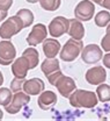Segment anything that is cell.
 <instances>
[{
  "instance_id": "30bf717a",
  "label": "cell",
  "mask_w": 110,
  "mask_h": 121,
  "mask_svg": "<svg viewBox=\"0 0 110 121\" xmlns=\"http://www.w3.org/2000/svg\"><path fill=\"white\" fill-rule=\"evenodd\" d=\"M53 86L57 87L58 92L63 95L64 98H68L70 94L77 89L75 82L71 77H67V76H64V75H60L58 77V79L56 80Z\"/></svg>"
},
{
  "instance_id": "6da1fadb",
  "label": "cell",
  "mask_w": 110,
  "mask_h": 121,
  "mask_svg": "<svg viewBox=\"0 0 110 121\" xmlns=\"http://www.w3.org/2000/svg\"><path fill=\"white\" fill-rule=\"evenodd\" d=\"M70 104L75 108H93L97 105L96 93L87 90H75L70 94Z\"/></svg>"
},
{
  "instance_id": "8fae6325",
  "label": "cell",
  "mask_w": 110,
  "mask_h": 121,
  "mask_svg": "<svg viewBox=\"0 0 110 121\" xmlns=\"http://www.w3.org/2000/svg\"><path fill=\"white\" fill-rule=\"evenodd\" d=\"M86 80L90 85H98L106 82L107 79V71L103 66H94L90 68L86 72Z\"/></svg>"
},
{
  "instance_id": "f1b7e54d",
  "label": "cell",
  "mask_w": 110,
  "mask_h": 121,
  "mask_svg": "<svg viewBox=\"0 0 110 121\" xmlns=\"http://www.w3.org/2000/svg\"><path fill=\"white\" fill-rule=\"evenodd\" d=\"M101 6L106 9H109L110 11V0H102L101 2Z\"/></svg>"
},
{
  "instance_id": "2e32d148",
  "label": "cell",
  "mask_w": 110,
  "mask_h": 121,
  "mask_svg": "<svg viewBox=\"0 0 110 121\" xmlns=\"http://www.w3.org/2000/svg\"><path fill=\"white\" fill-rule=\"evenodd\" d=\"M43 52L47 58L51 57H56L58 55V52L60 51L62 45L59 43V41H57L56 39H45L43 41Z\"/></svg>"
},
{
  "instance_id": "83f0119b",
  "label": "cell",
  "mask_w": 110,
  "mask_h": 121,
  "mask_svg": "<svg viewBox=\"0 0 110 121\" xmlns=\"http://www.w3.org/2000/svg\"><path fill=\"white\" fill-rule=\"evenodd\" d=\"M102 58H103V65H104L106 68L110 69V51L108 54H106Z\"/></svg>"
},
{
  "instance_id": "d6a6232c",
  "label": "cell",
  "mask_w": 110,
  "mask_h": 121,
  "mask_svg": "<svg viewBox=\"0 0 110 121\" xmlns=\"http://www.w3.org/2000/svg\"><path fill=\"white\" fill-rule=\"evenodd\" d=\"M90 1H94V4H97V5H101L102 0H90Z\"/></svg>"
},
{
  "instance_id": "ffe728a7",
  "label": "cell",
  "mask_w": 110,
  "mask_h": 121,
  "mask_svg": "<svg viewBox=\"0 0 110 121\" xmlns=\"http://www.w3.org/2000/svg\"><path fill=\"white\" fill-rule=\"evenodd\" d=\"M96 95H97V99L102 103L110 101V85H107L104 83L98 84L96 89Z\"/></svg>"
},
{
  "instance_id": "cb8c5ba5",
  "label": "cell",
  "mask_w": 110,
  "mask_h": 121,
  "mask_svg": "<svg viewBox=\"0 0 110 121\" xmlns=\"http://www.w3.org/2000/svg\"><path fill=\"white\" fill-rule=\"evenodd\" d=\"M106 30H107V34L103 36V39L101 41V48L104 51L109 52L110 51V22L107 25V29Z\"/></svg>"
},
{
  "instance_id": "836d02e7",
  "label": "cell",
  "mask_w": 110,
  "mask_h": 121,
  "mask_svg": "<svg viewBox=\"0 0 110 121\" xmlns=\"http://www.w3.org/2000/svg\"><path fill=\"white\" fill-rule=\"evenodd\" d=\"M2 118H4V112H2V111L0 109V120H1Z\"/></svg>"
},
{
  "instance_id": "603a6c76",
  "label": "cell",
  "mask_w": 110,
  "mask_h": 121,
  "mask_svg": "<svg viewBox=\"0 0 110 121\" xmlns=\"http://www.w3.org/2000/svg\"><path fill=\"white\" fill-rule=\"evenodd\" d=\"M13 93L11 89L7 87H1L0 89V105L2 106H7L9 104V101L12 100Z\"/></svg>"
},
{
  "instance_id": "8992f818",
  "label": "cell",
  "mask_w": 110,
  "mask_h": 121,
  "mask_svg": "<svg viewBox=\"0 0 110 121\" xmlns=\"http://www.w3.org/2000/svg\"><path fill=\"white\" fill-rule=\"evenodd\" d=\"M16 50L9 40H0V64L9 65L15 60Z\"/></svg>"
},
{
  "instance_id": "5bb4252c",
  "label": "cell",
  "mask_w": 110,
  "mask_h": 121,
  "mask_svg": "<svg viewBox=\"0 0 110 121\" xmlns=\"http://www.w3.org/2000/svg\"><path fill=\"white\" fill-rule=\"evenodd\" d=\"M37 104L41 109L47 111L53 105L57 104V94L53 91H43L39 93Z\"/></svg>"
},
{
  "instance_id": "7a4b0ae2",
  "label": "cell",
  "mask_w": 110,
  "mask_h": 121,
  "mask_svg": "<svg viewBox=\"0 0 110 121\" xmlns=\"http://www.w3.org/2000/svg\"><path fill=\"white\" fill-rule=\"evenodd\" d=\"M23 28V22L17 15L11 16L7 20H5L0 26V39L9 40L17 33H20Z\"/></svg>"
},
{
  "instance_id": "f546056e",
  "label": "cell",
  "mask_w": 110,
  "mask_h": 121,
  "mask_svg": "<svg viewBox=\"0 0 110 121\" xmlns=\"http://www.w3.org/2000/svg\"><path fill=\"white\" fill-rule=\"evenodd\" d=\"M6 17H7V11H2V9H0V22L4 21Z\"/></svg>"
},
{
  "instance_id": "277c9868",
  "label": "cell",
  "mask_w": 110,
  "mask_h": 121,
  "mask_svg": "<svg viewBox=\"0 0 110 121\" xmlns=\"http://www.w3.org/2000/svg\"><path fill=\"white\" fill-rule=\"evenodd\" d=\"M29 103H30V95L27 94L24 91H17L14 92L12 100L9 101L8 105L5 106V109L9 114H16L20 112V109H22Z\"/></svg>"
},
{
  "instance_id": "ac0fdd59",
  "label": "cell",
  "mask_w": 110,
  "mask_h": 121,
  "mask_svg": "<svg viewBox=\"0 0 110 121\" xmlns=\"http://www.w3.org/2000/svg\"><path fill=\"white\" fill-rule=\"evenodd\" d=\"M22 56H24V57L28 60L29 65H30V70L35 69V68L38 65V62H39V54H38V51H37L35 48H27V49L23 51Z\"/></svg>"
},
{
  "instance_id": "9a60e30c",
  "label": "cell",
  "mask_w": 110,
  "mask_h": 121,
  "mask_svg": "<svg viewBox=\"0 0 110 121\" xmlns=\"http://www.w3.org/2000/svg\"><path fill=\"white\" fill-rule=\"evenodd\" d=\"M70 21V26L67 34L75 40H82L85 37V28L81 23V21L78 19H68Z\"/></svg>"
},
{
  "instance_id": "4fadbf2b",
  "label": "cell",
  "mask_w": 110,
  "mask_h": 121,
  "mask_svg": "<svg viewBox=\"0 0 110 121\" xmlns=\"http://www.w3.org/2000/svg\"><path fill=\"white\" fill-rule=\"evenodd\" d=\"M44 82L41 78H31L24 82L22 91H24L29 95H38L41 92L44 91Z\"/></svg>"
},
{
  "instance_id": "d4e9b609",
  "label": "cell",
  "mask_w": 110,
  "mask_h": 121,
  "mask_svg": "<svg viewBox=\"0 0 110 121\" xmlns=\"http://www.w3.org/2000/svg\"><path fill=\"white\" fill-rule=\"evenodd\" d=\"M24 82H26V79H24V78H16L15 77V78L11 82V90H12V92L22 91Z\"/></svg>"
},
{
  "instance_id": "52a82bcc",
  "label": "cell",
  "mask_w": 110,
  "mask_h": 121,
  "mask_svg": "<svg viewBox=\"0 0 110 121\" xmlns=\"http://www.w3.org/2000/svg\"><path fill=\"white\" fill-rule=\"evenodd\" d=\"M103 51L97 44H88L81 50V60L86 64H94L102 60Z\"/></svg>"
},
{
  "instance_id": "4316f807",
  "label": "cell",
  "mask_w": 110,
  "mask_h": 121,
  "mask_svg": "<svg viewBox=\"0 0 110 121\" xmlns=\"http://www.w3.org/2000/svg\"><path fill=\"white\" fill-rule=\"evenodd\" d=\"M13 5V0H0V9L8 11Z\"/></svg>"
},
{
  "instance_id": "ba28073f",
  "label": "cell",
  "mask_w": 110,
  "mask_h": 121,
  "mask_svg": "<svg viewBox=\"0 0 110 121\" xmlns=\"http://www.w3.org/2000/svg\"><path fill=\"white\" fill-rule=\"evenodd\" d=\"M68 26H70L68 19H66L64 16H56L52 19V21L49 25V33L52 37L58 39L67 33Z\"/></svg>"
},
{
  "instance_id": "1f68e13d",
  "label": "cell",
  "mask_w": 110,
  "mask_h": 121,
  "mask_svg": "<svg viewBox=\"0 0 110 121\" xmlns=\"http://www.w3.org/2000/svg\"><path fill=\"white\" fill-rule=\"evenodd\" d=\"M27 2H29V4H36V2H38V0H26Z\"/></svg>"
},
{
  "instance_id": "9c48e42d",
  "label": "cell",
  "mask_w": 110,
  "mask_h": 121,
  "mask_svg": "<svg viewBox=\"0 0 110 121\" xmlns=\"http://www.w3.org/2000/svg\"><path fill=\"white\" fill-rule=\"evenodd\" d=\"M47 36V28L43 23H37L32 27L31 31L27 36V43L31 47H36L42 43Z\"/></svg>"
},
{
  "instance_id": "7402d4cb",
  "label": "cell",
  "mask_w": 110,
  "mask_h": 121,
  "mask_svg": "<svg viewBox=\"0 0 110 121\" xmlns=\"http://www.w3.org/2000/svg\"><path fill=\"white\" fill-rule=\"evenodd\" d=\"M38 1L41 7L47 12L57 11L60 7V2H62V0H38Z\"/></svg>"
},
{
  "instance_id": "e0dca14e",
  "label": "cell",
  "mask_w": 110,
  "mask_h": 121,
  "mask_svg": "<svg viewBox=\"0 0 110 121\" xmlns=\"http://www.w3.org/2000/svg\"><path fill=\"white\" fill-rule=\"evenodd\" d=\"M41 70L45 76H49L50 73H52V72H55L57 70H60L59 60H57L56 57H51V58L47 57V60H43V63L41 65Z\"/></svg>"
},
{
  "instance_id": "484cf974",
  "label": "cell",
  "mask_w": 110,
  "mask_h": 121,
  "mask_svg": "<svg viewBox=\"0 0 110 121\" xmlns=\"http://www.w3.org/2000/svg\"><path fill=\"white\" fill-rule=\"evenodd\" d=\"M60 75H63V72H62L60 70H57V71H55V72L50 73L49 76H47V80H49V83H50L51 85H55L56 80L58 79V77Z\"/></svg>"
},
{
  "instance_id": "7c38bea8",
  "label": "cell",
  "mask_w": 110,
  "mask_h": 121,
  "mask_svg": "<svg viewBox=\"0 0 110 121\" xmlns=\"http://www.w3.org/2000/svg\"><path fill=\"white\" fill-rule=\"evenodd\" d=\"M29 70H30L29 62L24 56L16 58L12 64V72L13 76L16 78H26Z\"/></svg>"
},
{
  "instance_id": "44dd1931",
  "label": "cell",
  "mask_w": 110,
  "mask_h": 121,
  "mask_svg": "<svg viewBox=\"0 0 110 121\" xmlns=\"http://www.w3.org/2000/svg\"><path fill=\"white\" fill-rule=\"evenodd\" d=\"M94 21L97 27H107V25L110 22V13L108 11H101L95 15Z\"/></svg>"
},
{
  "instance_id": "5b68a950",
  "label": "cell",
  "mask_w": 110,
  "mask_h": 121,
  "mask_svg": "<svg viewBox=\"0 0 110 121\" xmlns=\"http://www.w3.org/2000/svg\"><path fill=\"white\" fill-rule=\"evenodd\" d=\"M95 12L94 2L90 0H82L75 6L74 15L80 21H89L93 19Z\"/></svg>"
},
{
  "instance_id": "4dcf8cb0",
  "label": "cell",
  "mask_w": 110,
  "mask_h": 121,
  "mask_svg": "<svg viewBox=\"0 0 110 121\" xmlns=\"http://www.w3.org/2000/svg\"><path fill=\"white\" fill-rule=\"evenodd\" d=\"M2 83H4V76H2L1 71H0V86L2 85Z\"/></svg>"
},
{
  "instance_id": "d6986e66",
  "label": "cell",
  "mask_w": 110,
  "mask_h": 121,
  "mask_svg": "<svg viewBox=\"0 0 110 121\" xmlns=\"http://www.w3.org/2000/svg\"><path fill=\"white\" fill-rule=\"evenodd\" d=\"M16 15L22 20V22H23V27H24V28L31 26L32 22H34V14H32L31 11L28 9V8L19 9V11L16 12Z\"/></svg>"
},
{
  "instance_id": "3957f363",
  "label": "cell",
  "mask_w": 110,
  "mask_h": 121,
  "mask_svg": "<svg viewBox=\"0 0 110 121\" xmlns=\"http://www.w3.org/2000/svg\"><path fill=\"white\" fill-rule=\"evenodd\" d=\"M82 48H83V43L81 40L70 39L60 49V58L64 62H73L81 54Z\"/></svg>"
}]
</instances>
